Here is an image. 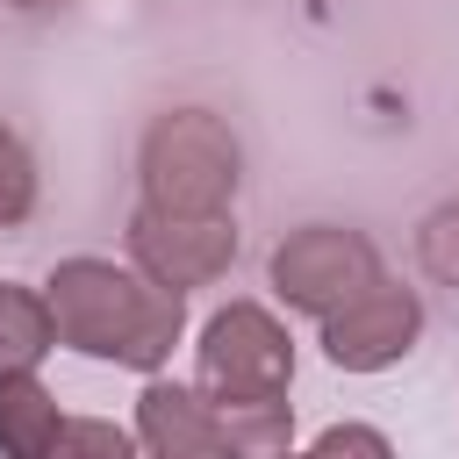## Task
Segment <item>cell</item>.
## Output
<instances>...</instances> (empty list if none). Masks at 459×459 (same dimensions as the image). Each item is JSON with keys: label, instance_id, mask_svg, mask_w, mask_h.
Listing matches in <instances>:
<instances>
[{"label": "cell", "instance_id": "cell-11", "mask_svg": "<svg viewBox=\"0 0 459 459\" xmlns=\"http://www.w3.org/2000/svg\"><path fill=\"white\" fill-rule=\"evenodd\" d=\"M36 208V158L22 151L14 129H0V230H14Z\"/></svg>", "mask_w": 459, "mask_h": 459}, {"label": "cell", "instance_id": "cell-14", "mask_svg": "<svg viewBox=\"0 0 459 459\" xmlns=\"http://www.w3.org/2000/svg\"><path fill=\"white\" fill-rule=\"evenodd\" d=\"M14 7H65V0H14Z\"/></svg>", "mask_w": 459, "mask_h": 459}, {"label": "cell", "instance_id": "cell-5", "mask_svg": "<svg viewBox=\"0 0 459 459\" xmlns=\"http://www.w3.org/2000/svg\"><path fill=\"white\" fill-rule=\"evenodd\" d=\"M373 280H380V251H373L359 230H337V222L294 230V237L273 251V287H280V301H287V308H308V316H337V308L359 301Z\"/></svg>", "mask_w": 459, "mask_h": 459}, {"label": "cell", "instance_id": "cell-12", "mask_svg": "<svg viewBox=\"0 0 459 459\" xmlns=\"http://www.w3.org/2000/svg\"><path fill=\"white\" fill-rule=\"evenodd\" d=\"M416 258H423L430 280L459 287V201H445V208L423 215V230H416Z\"/></svg>", "mask_w": 459, "mask_h": 459}, {"label": "cell", "instance_id": "cell-4", "mask_svg": "<svg viewBox=\"0 0 459 459\" xmlns=\"http://www.w3.org/2000/svg\"><path fill=\"white\" fill-rule=\"evenodd\" d=\"M287 380H294V344L258 301H230V308L208 316V330H201V387L222 409L280 402Z\"/></svg>", "mask_w": 459, "mask_h": 459}, {"label": "cell", "instance_id": "cell-7", "mask_svg": "<svg viewBox=\"0 0 459 459\" xmlns=\"http://www.w3.org/2000/svg\"><path fill=\"white\" fill-rule=\"evenodd\" d=\"M129 251H136V265H143L151 287L186 294V287H208V280L230 273V258H237V230H230V215H215V222H165V215L136 208V222H129Z\"/></svg>", "mask_w": 459, "mask_h": 459}, {"label": "cell", "instance_id": "cell-13", "mask_svg": "<svg viewBox=\"0 0 459 459\" xmlns=\"http://www.w3.org/2000/svg\"><path fill=\"white\" fill-rule=\"evenodd\" d=\"M308 459H394V445H387L373 423H330Z\"/></svg>", "mask_w": 459, "mask_h": 459}, {"label": "cell", "instance_id": "cell-2", "mask_svg": "<svg viewBox=\"0 0 459 459\" xmlns=\"http://www.w3.org/2000/svg\"><path fill=\"white\" fill-rule=\"evenodd\" d=\"M294 430L287 402H251V409H222L201 402L194 387L151 380L136 394V437L151 459H280Z\"/></svg>", "mask_w": 459, "mask_h": 459}, {"label": "cell", "instance_id": "cell-6", "mask_svg": "<svg viewBox=\"0 0 459 459\" xmlns=\"http://www.w3.org/2000/svg\"><path fill=\"white\" fill-rule=\"evenodd\" d=\"M416 330H423V301L409 287H394V280H373L359 301L323 316V351L344 373H380L416 344Z\"/></svg>", "mask_w": 459, "mask_h": 459}, {"label": "cell", "instance_id": "cell-15", "mask_svg": "<svg viewBox=\"0 0 459 459\" xmlns=\"http://www.w3.org/2000/svg\"><path fill=\"white\" fill-rule=\"evenodd\" d=\"M280 459H294V452H280ZM301 459H308V452H301Z\"/></svg>", "mask_w": 459, "mask_h": 459}, {"label": "cell", "instance_id": "cell-9", "mask_svg": "<svg viewBox=\"0 0 459 459\" xmlns=\"http://www.w3.org/2000/svg\"><path fill=\"white\" fill-rule=\"evenodd\" d=\"M50 344H57L50 301L29 294V287H14V280H0V373H29Z\"/></svg>", "mask_w": 459, "mask_h": 459}, {"label": "cell", "instance_id": "cell-8", "mask_svg": "<svg viewBox=\"0 0 459 459\" xmlns=\"http://www.w3.org/2000/svg\"><path fill=\"white\" fill-rule=\"evenodd\" d=\"M57 402L36 373H0V452L7 459H43L57 437Z\"/></svg>", "mask_w": 459, "mask_h": 459}, {"label": "cell", "instance_id": "cell-1", "mask_svg": "<svg viewBox=\"0 0 459 459\" xmlns=\"http://www.w3.org/2000/svg\"><path fill=\"white\" fill-rule=\"evenodd\" d=\"M50 330L57 344L86 351V359H115L136 373H158L179 344V294L108 265V258H65L50 273Z\"/></svg>", "mask_w": 459, "mask_h": 459}, {"label": "cell", "instance_id": "cell-10", "mask_svg": "<svg viewBox=\"0 0 459 459\" xmlns=\"http://www.w3.org/2000/svg\"><path fill=\"white\" fill-rule=\"evenodd\" d=\"M43 459H136V437L100 423V416H72V423H57Z\"/></svg>", "mask_w": 459, "mask_h": 459}, {"label": "cell", "instance_id": "cell-3", "mask_svg": "<svg viewBox=\"0 0 459 459\" xmlns=\"http://www.w3.org/2000/svg\"><path fill=\"white\" fill-rule=\"evenodd\" d=\"M237 194V143L215 115L172 108L143 136V208L165 222H215Z\"/></svg>", "mask_w": 459, "mask_h": 459}]
</instances>
